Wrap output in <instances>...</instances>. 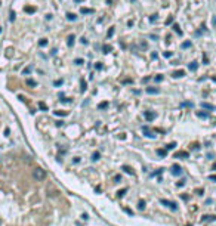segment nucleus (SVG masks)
I'll return each instance as SVG.
<instances>
[{"label": "nucleus", "instance_id": "nucleus-1", "mask_svg": "<svg viewBox=\"0 0 216 226\" xmlns=\"http://www.w3.org/2000/svg\"><path fill=\"white\" fill-rule=\"evenodd\" d=\"M33 178L37 180V182H42L46 179V171L43 169H34L33 170Z\"/></svg>", "mask_w": 216, "mask_h": 226}, {"label": "nucleus", "instance_id": "nucleus-2", "mask_svg": "<svg viewBox=\"0 0 216 226\" xmlns=\"http://www.w3.org/2000/svg\"><path fill=\"white\" fill-rule=\"evenodd\" d=\"M145 118H147L148 121H151V120L156 118V114H154V112H151V111H147V112H145Z\"/></svg>", "mask_w": 216, "mask_h": 226}, {"label": "nucleus", "instance_id": "nucleus-3", "mask_svg": "<svg viewBox=\"0 0 216 226\" xmlns=\"http://www.w3.org/2000/svg\"><path fill=\"white\" fill-rule=\"evenodd\" d=\"M188 68H189V71H197V68H198V64H197V62H191V64L188 65Z\"/></svg>", "mask_w": 216, "mask_h": 226}, {"label": "nucleus", "instance_id": "nucleus-4", "mask_svg": "<svg viewBox=\"0 0 216 226\" xmlns=\"http://www.w3.org/2000/svg\"><path fill=\"white\" fill-rule=\"evenodd\" d=\"M147 93H149V95L158 93V89H156V87H148V89H147Z\"/></svg>", "mask_w": 216, "mask_h": 226}, {"label": "nucleus", "instance_id": "nucleus-5", "mask_svg": "<svg viewBox=\"0 0 216 226\" xmlns=\"http://www.w3.org/2000/svg\"><path fill=\"white\" fill-rule=\"evenodd\" d=\"M184 75H185V72L181 70V71H175L173 72V77H184Z\"/></svg>", "mask_w": 216, "mask_h": 226}, {"label": "nucleus", "instance_id": "nucleus-6", "mask_svg": "<svg viewBox=\"0 0 216 226\" xmlns=\"http://www.w3.org/2000/svg\"><path fill=\"white\" fill-rule=\"evenodd\" d=\"M197 117H200V118H207L209 114H207V112H201V111H198V112H197Z\"/></svg>", "mask_w": 216, "mask_h": 226}, {"label": "nucleus", "instance_id": "nucleus-7", "mask_svg": "<svg viewBox=\"0 0 216 226\" xmlns=\"http://www.w3.org/2000/svg\"><path fill=\"white\" fill-rule=\"evenodd\" d=\"M201 108H204V109H213V105L207 104V102H203L201 104Z\"/></svg>", "mask_w": 216, "mask_h": 226}, {"label": "nucleus", "instance_id": "nucleus-8", "mask_svg": "<svg viewBox=\"0 0 216 226\" xmlns=\"http://www.w3.org/2000/svg\"><path fill=\"white\" fill-rule=\"evenodd\" d=\"M67 19L68 21H75V19H77V16H75L74 14H67Z\"/></svg>", "mask_w": 216, "mask_h": 226}, {"label": "nucleus", "instance_id": "nucleus-9", "mask_svg": "<svg viewBox=\"0 0 216 226\" xmlns=\"http://www.w3.org/2000/svg\"><path fill=\"white\" fill-rule=\"evenodd\" d=\"M173 174H181V169L178 167V166H173V171H172Z\"/></svg>", "mask_w": 216, "mask_h": 226}, {"label": "nucleus", "instance_id": "nucleus-10", "mask_svg": "<svg viewBox=\"0 0 216 226\" xmlns=\"http://www.w3.org/2000/svg\"><path fill=\"white\" fill-rule=\"evenodd\" d=\"M46 44H47V40H46V39H42V40L39 42V46H40V47H45Z\"/></svg>", "mask_w": 216, "mask_h": 226}, {"label": "nucleus", "instance_id": "nucleus-11", "mask_svg": "<svg viewBox=\"0 0 216 226\" xmlns=\"http://www.w3.org/2000/svg\"><path fill=\"white\" fill-rule=\"evenodd\" d=\"M27 84H28L30 87H34V86H36V81L31 80V79H27Z\"/></svg>", "mask_w": 216, "mask_h": 226}, {"label": "nucleus", "instance_id": "nucleus-12", "mask_svg": "<svg viewBox=\"0 0 216 226\" xmlns=\"http://www.w3.org/2000/svg\"><path fill=\"white\" fill-rule=\"evenodd\" d=\"M189 46H191V42H184L182 43V49H188Z\"/></svg>", "mask_w": 216, "mask_h": 226}, {"label": "nucleus", "instance_id": "nucleus-13", "mask_svg": "<svg viewBox=\"0 0 216 226\" xmlns=\"http://www.w3.org/2000/svg\"><path fill=\"white\" fill-rule=\"evenodd\" d=\"M36 9L34 8H31V6H28V8H25V12H27V14H33Z\"/></svg>", "mask_w": 216, "mask_h": 226}, {"label": "nucleus", "instance_id": "nucleus-14", "mask_svg": "<svg viewBox=\"0 0 216 226\" xmlns=\"http://www.w3.org/2000/svg\"><path fill=\"white\" fill-rule=\"evenodd\" d=\"M99 157H101V155H99V152H93L92 160H93V161H96V160H99Z\"/></svg>", "mask_w": 216, "mask_h": 226}, {"label": "nucleus", "instance_id": "nucleus-15", "mask_svg": "<svg viewBox=\"0 0 216 226\" xmlns=\"http://www.w3.org/2000/svg\"><path fill=\"white\" fill-rule=\"evenodd\" d=\"M73 43H74V36H70L68 37V46H73Z\"/></svg>", "mask_w": 216, "mask_h": 226}, {"label": "nucleus", "instance_id": "nucleus-16", "mask_svg": "<svg viewBox=\"0 0 216 226\" xmlns=\"http://www.w3.org/2000/svg\"><path fill=\"white\" fill-rule=\"evenodd\" d=\"M107 107H108V102H102V104H99L98 108H99V109H104V108H107Z\"/></svg>", "mask_w": 216, "mask_h": 226}, {"label": "nucleus", "instance_id": "nucleus-17", "mask_svg": "<svg viewBox=\"0 0 216 226\" xmlns=\"http://www.w3.org/2000/svg\"><path fill=\"white\" fill-rule=\"evenodd\" d=\"M74 64H75V65H82V64H84V61H83V59H75Z\"/></svg>", "mask_w": 216, "mask_h": 226}, {"label": "nucleus", "instance_id": "nucleus-18", "mask_svg": "<svg viewBox=\"0 0 216 226\" xmlns=\"http://www.w3.org/2000/svg\"><path fill=\"white\" fill-rule=\"evenodd\" d=\"M82 14H92V9H84V8H82Z\"/></svg>", "mask_w": 216, "mask_h": 226}, {"label": "nucleus", "instance_id": "nucleus-19", "mask_svg": "<svg viewBox=\"0 0 216 226\" xmlns=\"http://www.w3.org/2000/svg\"><path fill=\"white\" fill-rule=\"evenodd\" d=\"M102 50H104V53H108V52H111V47L110 46H104Z\"/></svg>", "mask_w": 216, "mask_h": 226}, {"label": "nucleus", "instance_id": "nucleus-20", "mask_svg": "<svg viewBox=\"0 0 216 226\" xmlns=\"http://www.w3.org/2000/svg\"><path fill=\"white\" fill-rule=\"evenodd\" d=\"M30 72H31V68H30V67H28V68H25V70L22 71V74H24V75H28Z\"/></svg>", "mask_w": 216, "mask_h": 226}, {"label": "nucleus", "instance_id": "nucleus-21", "mask_svg": "<svg viewBox=\"0 0 216 226\" xmlns=\"http://www.w3.org/2000/svg\"><path fill=\"white\" fill-rule=\"evenodd\" d=\"M156 83H160V81H163V75H156Z\"/></svg>", "mask_w": 216, "mask_h": 226}, {"label": "nucleus", "instance_id": "nucleus-22", "mask_svg": "<svg viewBox=\"0 0 216 226\" xmlns=\"http://www.w3.org/2000/svg\"><path fill=\"white\" fill-rule=\"evenodd\" d=\"M39 107H40V109H42V111H46V109H47V108H46V105H45L43 102H39Z\"/></svg>", "mask_w": 216, "mask_h": 226}, {"label": "nucleus", "instance_id": "nucleus-23", "mask_svg": "<svg viewBox=\"0 0 216 226\" xmlns=\"http://www.w3.org/2000/svg\"><path fill=\"white\" fill-rule=\"evenodd\" d=\"M9 19H10L12 22H14V21H15V12H14V10H12V12H10V18H9Z\"/></svg>", "mask_w": 216, "mask_h": 226}, {"label": "nucleus", "instance_id": "nucleus-24", "mask_svg": "<svg viewBox=\"0 0 216 226\" xmlns=\"http://www.w3.org/2000/svg\"><path fill=\"white\" fill-rule=\"evenodd\" d=\"M107 36H108V37H112V36H114V28H110V30H108V34H107Z\"/></svg>", "mask_w": 216, "mask_h": 226}, {"label": "nucleus", "instance_id": "nucleus-25", "mask_svg": "<svg viewBox=\"0 0 216 226\" xmlns=\"http://www.w3.org/2000/svg\"><path fill=\"white\" fill-rule=\"evenodd\" d=\"M157 152H158V155H161V157H164V155H166V151H163V149H158Z\"/></svg>", "mask_w": 216, "mask_h": 226}, {"label": "nucleus", "instance_id": "nucleus-26", "mask_svg": "<svg viewBox=\"0 0 216 226\" xmlns=\"http://www.w3.org/2000/svg\"><path fill=\"white\" fill-rule=\"evenodd\" d=\"M173 30H175L176 33H179V34H182V31L179 30V27H178V25H173Z\"/></svg>", "mask_w": 216, "mask_h": 226}, {"label": "nucleus", "instance_id": "nucleus-27", "mask_svg": "<svg viewBox=\"0 0 216 226\" xmlns=\"http://www.w3.org/2000/svg\"><path fill=\"white\" fill-rule=\"evenodd\" d=\"M95 68H96V70H102V64H101V62H96Z\"/></svg>", "mask_w": 216, "mask_h": 226}, {"label": "nucleus", "instance_id": "nucleus-28", "mask_svg": "<svg viewBox=\"0 0 216 226\" xmlns=\"http://www.w3.org/2000/svg\"><path fill=\"white\" fill-rule=\"evenodd\" d=\"M163 56H164V58H172V53H170V52H164Z\"/></svg>", "mask_w": 216, "mask_h": 226}, {"label": "nucleus", "instance_id": "nucleus-29", "mask_svg": "<svg viewBox=\"0 0 216 226\" xmlns=\"http://www.w3.org/2000/svg\"><path fill=\"white\" fill-rule=\"evenodd\" d=\"M55 114H56V115H65L67 112H61V111H55Z\"/></svg>", "mask_w": 216, "mask_h": 226}, {"label": "nucleus", "instance_id": "nucleus-30", "mask_svg": "<svg viewBox=\"0 0 216 226\" xmlns=\"http://www.w3.org/2000/svg\"><path fill=\"white\" fill-rule=\"evenodd\" d=\"M84 90H86V83L82 81V92H84Z\"/></svg>", "mask_w": 216, "mask_h": 226}, {"label": "nucleus", "instance_id": "nucleus-31", "mask_svg": "<svg viewBox=\"0 0 216 226\" xmlns=\"http://www.w3.org/2000/svg\"><path fill=\"white\" fill-rule=\"evenodd\" d=\"M156 19H157V15H152V16L149 18V21H151V22H154Z\"/></svg>", "mask_w": 216, "mask_h": 226}, {"label": "nucleus", "instance_id": "nucleus-32", "mask_svg": "<svg viewBox=\"0 0 216 226\" xmlns=\"http://www.w3.org/2000/svg\"><path fill=\"white\" fill-rule=\"evenodd\" d=\"M172 22H173V18H169V19L166 21V25H170Z\"/></svg>", "mask_w": 216, "mask_h": 226}, {"label": "nucleus", "instance_id": "nucleus-33", "mask_svg": "<svg viewBox=\"0 0 216 226\" xmlns=\"http://www.w3.org/2000/svg\"><path fill=\"white\" fill-rule=\"evenodd\" d=\"M61 84H62V80H56L55 81V86H61Z\"/></svg>", "mask_w": 216, "mask_h": 226}, {"label": "nucleus", "instance_id": "nucleus-34", "mask_svg": "<svg viewBox=\"0 0 216 226\" xmlns=\"http://www.w3.org/2000/svg\"><path fill=\"white\" fill-rule=\"evenodd\" d=\"M166 148H167V149H173V148H175V143H170V145H167Z\"/></svg>", "mask_w": 216, "mask_h": 226}, {"label": "nucleus", "instance_id": "nucleus-35", "mask_svg": "<svg viewBox=\"0 0 216 226\" xmlns=\"http://www.w3.org/2000/svg\"><path fill=\"white\" fill-rule=\"evenodd\" d=\"M82 43H83V44H87V39H84V37H82Z\"/></svg>", "mask_w": 216, "mask_h": 226}, {"label": "nucleus", "instance_id": "nucleus-36", "mask_svg": "<svg viewBox=\"0 0 216 226\" xmlns=\"http://www.w3.org/2000/svg\"><path fill=\"white\" fill-rule=\"evenodd\" d=\"M210 180H216V174H212L210 176Z\"/></svg>", "mask_w": 216, "mask_h": 226}, {"label": "nucleus", "instance_id": "nucleus-37", "mask_svg": "<svg viewBox=\"0 0 216 226\" xmlns=\"http://www.w3.org/2000/svg\"><path fill=\"white\" fill-rule=\"evenodd\" d=\"M141 46H142L144 49H147V43H145V42H142V43H141Z\"/></svg>", "mask_w": 216, "mask_h": 226}, {"label": "nucleus", "instance_id": "nucleus-38", "mask_svg": "<svg viewBox=\"0 0 216 226\" xmlns=\"http://www.w3.org/2000/svg\"><path fill=\"white\" fill-rule=\"evenodd\" d=\"M213 170H216V163H215V164H213Z\"/></svg>", "mask_w": 216, "mask_h": 226}, {"label": "nucleus", "instance_id": "nucleus-39", "mask_svg": "<svg viewBox=\"0 0 216 226\" xmlns=\"http://www.w3.org/2000/svg\"><path fill=\"white\" fill-rule=\"evenodd\" d=\"M0 31H2V28H0Z\"/></svg>", "mask_w": 216, "mask_h": 226}]
</instances>
